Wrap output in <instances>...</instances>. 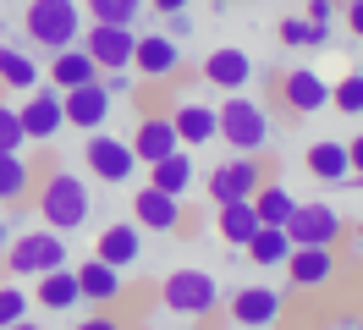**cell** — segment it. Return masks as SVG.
<instances>
[{
	"mask_svg": "<svg viewBox=\"0 0 363 330\" xmlns=\"http://www.w3.org/2000/svg\"><path fill=\"white\" fill-rule=\"evenodd\" d=\"M33 209H39V220L55 226V231H77V226L89 220V209H94L89 182H83V176H72V171H50L45 182H39Z\"/></svg>",
	"mask_w": 363,
	"mask_h": 330,
	"instance_id": "6da1fadb",
	"label": "cell"
},
{
	"mask_svg": "<svg viewBox=\"0 0 363 330\" xmlns=\"http://www.w3.org/2000/svg\"><path fill=\"white\" fill-rule=\"evenodd\" d=\"M215 116H220V143H226L231 154H259L270 143V116H264V105L248 99L242 88L226 94V105H215Z\"/></svg>",
	"mask_w": 363,
	"mask_h": 330,
	"instance_id": "7a4b0ae2",
	"label": "cell"
},
{
	"mask_svg": "<svg viewBox=\"0 0 363 330\" xmlns=\"http://www.w3.org/2000/svg\"><path fill=\"white\" fill-rule=\"evenodd\" d=\"M6 275H45V270H61L67 264V231H55V226H39V231H23V237L6 242Z\"/></svg>",
	"mask_w": 363,
	"mask_h": 330,
	"instance_id": "3957f363",
	"label": "cell"
},
{
	"mask_svg": "<svg viewBox=\"0 0 363 330\" xmlns=\"http://www.w3.org/2000/svg\"><path fill=\"white\" fill-rule=\"evenodd\" d=\"M23 28H28V39H33V44H45V50H67V44L83 39L89 22H83V6H77V0H28Z\"/></svg>",
	"mask_w": 363,
	"mask_h": 330,
	"instance_id": "277c9868",
	"label": "cell"
},
{
	"mask_svg": "<svg viewBox=\"0 0 363 330\" xmlns=\"http://www.w3.org/2000/svg\"><path fill=\"white\" fill-rule=\"evenodd\" d=\"M160 303L171 314H182V319H209L220 308V286H215L209 270H171L160 281Z\"/></svg>",
	"mask_w": 363,
	"mask_h": 330,
	"instance_id": "5b68a950",
	"label": "cell"
},
{
	"mask_svg": "<svg viewBox=\"0 0 363 330\" xmlns=\"http://www.w3.org/2000/svg\"><path fill=\"white\" fill-rule=\"evenodd\" d=\"M83 50L94 55L99 77H116V72H133V50H138V33L121 28V22H89L83 28Z\"/></svg>",
	"mask_w": 363,
	"mask_h": 330,
	"instance_id": "8992f818",
	"label": "cell"
},
{
	"mask_svg": "<svg viewBox=\"0 0 363 330\" xmlns=\"http://www.w3.org/2000/svg\"><path fill=\"white\" fill-rule=\"evenodd\" d=\"M83 165H89L99 182H111V187H121V182H133L138 176V154H133V138H116V132H89V143H83Z\"/></svg>",
	"mask_w": 363,
	"mask_h": 330,
	"instance_id": "52a82bcc",
	"label": "cell"
},
{
	"mask_svg": "<svg viewBox=\"0 0 363 330\" xmlns=\"http://www.w3.org/2000/svg\"><path fill=\"white\" fill-rule=\"evenodd\" d=\"M341 231H347V220H341L336 204H292V215H286V237H292V248H308V242L336 248Z\"/></svg>",
	"mask_w": 363,
	"mask_h": 330,
	"instance_id": "ba28073f",
	"label": "cell"
},
{
	"mask_svg": "<svg viewBox=\"0 0 363 330\" xmlns=\"http://www.w3.org/2000/svg\"><path fill=\"white\" fill-rule=\"evenodd\" d=\"M23 132H28V143H50L55 132L67 127V105H61V88H28V99H23Z\"/></svg>",
	"mask_w": 363,
	"mask_h": 330,
	"instance_id": "9c48e42d",
	"label": "cell"
},
{
	"mask_svg": "<svg viewBox=\"0 0 363 330\" xmlns=\"http://www.w3.org/2000/svg\"><path fill=\"white\" fill-rule=\"evenodd\" d=\"M61 105H67V121L72 127H105L111 121V105H116V94L105 88V77H94V83H77V88H61Z\"/></svg>",
	"mask_w": 363,
	"mask_h": 330,
	"instance_id": "30bf717a",
	"label": "cell"
},
{
	"mask_svg": "<svg viewBox=\"0 0 363 330\" xmlns=\"http://www.w3.org/2000/svg\"><path fill=\"white\" fill-rule=\"evenodd\" d=\"M259 182H264V165H253V154H231L226 165H215L209 171V198L215 204H231V198H253L259 193Z\"/></svg>",
	"mask_w": 363,
	"mask_h": 330,
	"instance_id": "8fae6325",
	"label": "cell"
},
{
	"mask_svg": "<svg viewBox=\"0 0 363 330\" xmlns=\"http://www.w3.org/2000/svg\"><path fill=\"white\" fill-rule=\"evenodd\" d=\"M281 264H286V281H292L297 292H325V286L336 281V253H330V248H319V242L292 248Z\"/></svg>",
	"mask_w": 363,
	"mask_h": 330,
	"instance_id": "7c38bea8",
	"label": "cell"
},
{
	"mask_svg": "<svg viewBox=\"0 0 363 330\" xmlns=\"http://www.w3.org/2000/svg\"><path fill=\"white\" fill-rule=\"evenodd\" d=\"M281 105L292 110V116H319V110L330 105V83L319 77L314 66H297L281 77Z\"/></svg>",
	"mask_w": 363,
	"mask_h": 330,
	"instance_id": "4fadbf2b",
	"label": "cell"
},
{
	"mask_svg": "<svg viewBox=\"0 0 363 330\" xmlns=\"http://www.w3.org/2000/svg\"><path fill=\"white\" fill-rule=\"evenodd\" d=\"M133 220H138V231H182V198L149 182L133 198Z\"/></svg>",
	"mask_w": 363,
	"mask_h": 330,
	"instance_id": "5bb4252c",
	"label": "cell"
},
{
	"mask_svg": "<svg viewBox=\"0 0 363 330\" xmlns=\"http://www.w3.org/2000/svg\"><path fill=\"white\" fill-rule=\"evenodd\" d=\"M177 66H182V50H177L171 33H138V50H133V72H138V77L165 83Z\"/></svg>",
	"mask_w": 363,
	"mask_h": 330,
	"instance_id": "9a60e30c",
	"label": "cell"
},
{
	"mask_svg": "<svg viewBox=\"0 0 363 330\" xmlns=\"http://www.w3.org/2000/svg\"><path fill=\"white\" fill-rule=\"evenodd\" d=\"M171 127H177L182 149H204V143H215V138H220V116H215V105L182 99V105L171 110Z\"/></svg>",
	"mask_w": 363,
	"mask_h": 330,
	"instance_id": "2e32d148",
	"label": "cell"
},
{
	"mask_svg": "<svg viewBox=\"0 0 363 330\" xmlns=\"http://www.w3.org/2000/svg\"><path fill=\"white\" fill-rule=\"evenodd\" d=\"M77 292H83V303H116L127 292V270H116L94 253V259L77 264Z\"/></svg>",
	"mask_w": 363,
	"mask_h": 330,
	"instance_id": "e0dca14e",
	"label": "cell"
},
{
	"mask_svg": "<svg viewBox=\"0 0 363 330\" xmlns=\"http://www.w3.org/2000/svg\"><path fill=\"white\" fill-rule=\"evenodd\" d=\"M33 303L50 308V314H72V308L83 303V292H77V270H72V264H61V270L33 275Z\"/></svg>",
	"mask_w": 363,
	"mask_h": 330,
	"instance_id": "ac0fdd59",
	"label": "cell"
},
{
	"mask_svg": "<svg viewBox=\"0 0 363 330\" xmlns=\"http://www.w3.org/2000/svg\"><path fill=\"white\" fill-rule=\"evenodd\" d=\"M281 292H270V286H242L237 297H231V325H275L281 319Z\"/></svg>",
	"mask_w": 363,
	"mask_h": 330,
	"instance_id": "d6986e66",
	"label": "cell"
},
{
	"mask_svg": "<svg viewBox=\"0 0 363 330\" xmlns=\"http://www.w3.org/2000/svg\"><path fill=\"white\" fill-rule=\"evenodd\" d=\"M171 149H182V138L177 127H171V116H143L133 132V154H138V165H155V160H165Z\"/></svg>",
	"mask_w": 363,
	"mask_h": 330,
	"instance_id": "ffe728a7",
	"label": "cell"
},
{
	"mask_svg": "<svg viewBox=\"0 0 363 330\" xmlns=\"http://www.w3.org/2000/svg\"><path fill=\"white\" fill-rule=\"evenodd\" d=\"M94 253H99L105 264H116V270H133L138 253H143L138 220H116V226H105V231H99V242H94Z\"/></svg>",
	"mask_w": 363,
	"mask_h": 330,
	"instance_id": "44dd1931",
	"label": "cell"
},
{
	"mask_svg": "<svg viewBox=\"0 0 363 330\" xmlns=\"http://www.w3.org/2000/svg\"><path fill=\"white\" fill-rule=\"evenodd\" d=\"M248 77H253L248 50H231V44H226V50H209V55H204V83L237 94V88H248Z\"/></svg>",
	"mask_w": 363,
	"mask_h": 330,
	"instance_id": "7402d4cb",
	"label": "cell"
},
{
	"mask_svg": "<svg viewBox=\"0 0 363 330\" xmlns=\"http://www.w3.org/2000/svg\"><path fill=\"white\" fill-rule=\"evenodd\" d=\"M55 61H50V83L55 88H77V83H94L99 77V66H94V55L83 50V44H67V50H50Z\"/></svg>",
	"mask_w": 363,
	"mask_h": 330,
	"instance_id": "603a6c76",
	"label": "cell"
},
{
	"mask_svg": "<svg viewBox=\"0 0 363 330\" xmlns=\"http://www.w3.org/2000/svg\"><path fill=\"white\" fill-rule=\"evenodd\" d=\"M143 171H149V182H155V187H165V193H187V187H193V176H199V165H193V149H171L165 154V160H155V165H143Z\"/></svg>",
	"mask_w": 363,
	"mask_h": 330,
	"instance_id": "cb8c5ba5",
	"label": "cell"
},
{
	"mask_svg": "<svg viewBox=\"0 0 363 330\" xmlns=\"http://www.w3.org/2000/svg\"><path fill=\"white\" fill-rule=\"evenodd\" d=\"M303 165H308V176H319V182H347V176H352L347 143H336V138H325V143H308Z\"/></svg>",
	"mask_w": 363,
	"mask_h": 330,
	"instance_id": "d4e9b609",
	"label": "cell"
},
{
	"mask_svg": "<svg viewBox=\"0 0 363 330\" xmlns=\"http://www.w3.org/2000/svg\"><path fill=\"white\" fill-rule=\"evenodd\" d=\"M215 231L231 242V248H242V242L259 231V215H253L248 198H231V204H215Z\"/></svg>",
	"mask_w": 363,
	"mask_h": 330,
	"instance_id": "484cf974",
	"label": "cell"
},
{
	"mask_svg": "<svg viewBox=\"0 0 363 330\" xmlns=\"http://www.w3.org/2000/svg\"><path fill=\"white\" fill-rule=\"evenodd\" d=\"M242 248H248V259L259 264V270H275V264L292 253V237H286V226H259Z\"/></svg>",
	"mask_w": 363,
	"mask_h": 330,
	"instance_id": "4316f807",
	"label": "cell"
},
{
	"mask_svg": "<svg viewBox=\"0 0 363 330\" xmlns=\"http://www.w3.org/2000/svg\"><path fill=\"white\" fill-rule=\"evenodd\" d=\"M248 204H253V215H259V226H286V215H292L297 198L286 193L281 182H259V193H253Z\"/></svg>",
	"mask_w": 363,
	"mask_h": 330,
	"instance_id": "83f0119b",
	"label": "cell"
},
{
	"mask_svg": "<svg viewBox=\"0 0 363 330\" xmlns=\"http://www.w3.org/2000/svg\"><path fill=\"white\" fill-rule=\"evenodd\" d=\"M28 160L23 149H0V204H23L28 198Z\"/></svg>",
	"mask_w": 363,
	"mask_h": 330,
	"instance_id": "f1b7e54d",
	"label": "cell"
},
{
	"mask_svg": "<svg viewBox=\"0 0 363 330\" xmlns=\"http://www.w3.org/2000/svg\"><path fill=\"white\" fill-rule=\"evenodd\" d=\"M0 83L11 88V94H28V88L39 83V66L28 61L23 50H11V44H0Z\"/></svg>",
	"mask_w": 363,
	"mask_h": 330,
	"instance_id": "f546056e",
	"label": "cell"
},
{
	"mask_svg": "<svg viewBox=\"0 0 363 330\" xmlns=\"http://www.w3.org/2000/svg\"><path fill=\"white\" fill-rule=\"evenodd\" d=\"M275 39L286 44V50H319V44H330V28H314L308 17H281Z\"/></svg>",
	"mask_w": 363,
	"mask_h": 330,
	"instance_id": "4dcf8cb0",
	"label": "cell"
},
{
	"mask_svg": "<svg viewBox=\"0 0 363 330\" xmlns=\"http://www.w3.org/2000/svg\"><path fill=\"white\" fill-rule=\"evenodd\" d=\"M143 6H149V0H83V17H94V22H121V28H133V22L143 17Z\"/></svg>",
	"mask_w": 363,
	"mask_h": 330,
	"instance_id": "1f68e13d",
	"label": "cell"
},
{
	"mask_svg": "<svg viewBox=\"0 0 363 330\" xmlns=\"http://www.w3.org/2000/svg\"><path fill=\"white\" fill-rule=\"evenodd\" d=\"M330 105H336L341 116H358L363 121V72H352V77H341V83L330 88Z\"/></svg>",
	"mask_w": 363,
	"mask_h": 330,
	"instance_id": "d6a6232c",
	"label": "cell"
},
{
	"mask_svg": "<svg viewBox=\"0 0 363 330\" xmlns=\"http://www.w3.org/2000/svg\"><path fill=\"white\" fill-rule=\"evenodd\" d=\"M28 308H33V297H28L23 286H6V281H0V330H6V325H23Z\"/></svg>",
	"mask_w": 363,
	"mask_h": 330,
	"instance_id": "836d02e7",
	"label": "cell"
},
{
	"mask_svg": "<svg viewBox=\"0 0 363 330\" xmlns=\"http://www.w3.org/2000/svg\"><path fill=\"white\" fill-rule=\"evenodd\" d=\"M28 132H23V116H17V105H6L0 99V149H23Z\"/></svg>",
	"mask_w": 363,
	"mask_h": 330,
	"instance_id": "e575fe53",
	"label": "cell"
},
{
	"mask_svg": "<svg viewBox=\"0 0 363 330\" xmlns=\"http://www.w3.org/2000/svg\"><path fill=\"white\" fill-rule=\"evenodd\" d=\"M303 17L314 22V28H330V22H336V0H308V6H303Z\"/></svg>",
	"mask_w": 363,
	"mask_h": 330,
	"instance_id": "d590c367",
	"label": "cell"
},
{
	"mask_svg": "<svg viewBox=\"0 0 363 330\" xmlns=\"http://www.w3.org/2000/svg\"><path fill=\"white\" fill-rule=\"evenodd\" d=\"M347 28L363 39V0H347Z\"/></svg>",
	"mask_w": 363,
	"mask_h": 330,
	"instance_id": "8d00e7d4",
	"label": "cell"
},
{
	"mask_svg": "<svg viewBox=\"0 0 363 330\" xmlns=\"http://www.w3.org/2000/svg\"><path fill=\"white\" fill-rule=\"evenodd\" d=\"M160 17H177V11H187V0H149Z\"/></svg>",
	"mask_w": 363,
	"mask_h": 330,
	"instance_id": "74e56055",
	"label": "cell"
},
{
	"mask_svg": "<svg viewBox=\"0 0 363 330\" xmlns=\"http://www.w3.org/2000/svg\"><path fill=\"white\" fill-rule=\"evenodd\" d=\"M6 242H11V237H6V226H0V248H6Z\"/></svg>",
	"mask_w": 363,
	"mask_h": 330,
	"instance_id": "f35d334b",
	"label": "cell"
},
{
	"mask_svg": "<svg viewBox=\"0 0 363 330\" xmlns=\"http://www.w3.org/2000/svg\"><path fill=\"white\" fill-rule=\"evenodd\" d=\"M358 248H363V220H358Z\"/></svg>",
	"mask_w": 363,
	"mask_h": 330,
	"instance_id": "ab89813d",
	"label": "cell"
},
{
	"mask_svg": "<svg viewBox=\"0 0 363 330\" xmlns=\"http://www.w3.org/2000/svg\"><path fill=\"white\" fill-rule=\"evenodd\" d=\"M0 281H6V259H0Z\"/></svg>",
	"mask_w": 363,
	"mask_h": 330,
	"instance_id": "60d3db41",
	"label": "cell"
}]
</instances>
